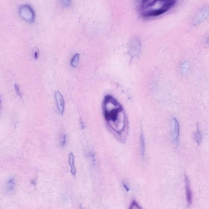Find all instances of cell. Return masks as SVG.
I'll return each mask as SVG.
<instances>
[{
  "mask_svg": "<svg viewBox=\"0 0 209 209\" xmlns=\"http://www.w3.org/2000/svg\"><path fill=\"white\" fill-rule=\"evenodd\" d=\"M103 112L107 124L115 134L121 139L127 134L128 122L122 107L110 95L105 96L103 102Z\"/></svg>",
  "mask_w": 209,
  "mask_h": 209,
  "instance_id": "obj_1",
  "label": "cell"
},
{
  "mask_svg": "<svg viewBox=\"0 0 209 209\" xmlns=\"http://www.w3.org/2000/svg\"><path fill=\"white\" fill-rule=\"evenodd\" d=\"M176 0H143V16L156 17L170 10L176 3Z\"/></svg>",
  "mask_w": 209,
  "mask_h": 209,
  "instance_id": "obj_2",
  "label": "cell"
},
{
  "mask_svg": "<svg viewBox=\"0 0 209 209\" xmlns=\"http://www.w3.org/2000/svg\"><path fill=\"white\" fill-rule=\"evenodd\" d=\"M18 13L20 17L25 22L28 23H34L36 18L35 13L33 8L28 4H24L19 6Z\"/></svg>",
  "mask_w": 209,
  "mask_h": 209,
  "instance_id": "obj_3",
  "label": "cell"
},
{
  "mask_svg": "<svg viewBox=\"0 0 209 209\" xmlns=\"http://www.w3.org/2000/svg\"><path fill=\"white\" fill-rule=\"evenodd\" d=\"M55 97L56 102H57L59 112L60 115H62L64 114V108H65V102H64V98L59 91H57L55 93Z\"/></svg>",
  "mask_w": 209,
  "mask_h": 209,
  "instance_id": "obj_4",
  "label": "cell"
},
{
  "mask_svg": "<svg viewBox=\"0 0 209 209\" xmlns=\"http://www.w3.org/2000/svg\"><path fill=\"white\" fill-rule=\"evenodd\" d=\"M185 181L186 194L187 204H188V206H190L192 203V196L191 187H190L189 179L187 175H185Z\"/></svg>",
  "mask_w": 209,
  "mask_h": 209,
  "instance_id": "obj_5",
  "label": "cell"
},
{
  "mask_svg": "<svg viewBox=\"0 0 209 209\" xmlns=\"http://www.w3.org/2000/svg\"><path fill=\"white\" fill-rule=\"evenodd\" d=\"M173 124L174 129L173 137L174 142L175 144H178L179 135V123L176 119L175 118L173 119Z\"/></svg>",
  "mask_w": 209,
  "mask_h": 209,
  "instance_id": "obj_6",
  "label": "cell"
},
{
  "mask_svg": "<svg viewBox=\"0 0 209 209\" xmlns=\"http://www.w3.org/2000/svg\"><path fill=\"white\" fill-rule=\"evenodd\" d=\"M74 155L72 153H71L69 155V163L71 167V172L73 175H75L76 174V169L75 167L74 164Z\"/></svg>",
  "mask_w": 209,
  "mask_h": 209,
  "instance_id": "obj_7",
  "label": "cell"
},
{
  "mask_svg": "<svg viewBox=\"0 0 209 209\" xmlns=\"http://www.w3.org/2000/svg\"><path fill=\"white\" fill-rule=\"evenodd\" d=\"M140 143L142 156L143 157H144L145 154V144L143 132H141L140 136Z\"/></svg>",
  "mask_w": 209,
  "mask_h": 209,
  "instance_id": "obj_8",
  "label": "cell"
},
{
  "mask_svg": "<svg viewBox=\"0 0 209 209\" xmlns=\"http://www.w3.org/2000/svg\"><path fill=\"white\" fill-rule=\"evenodd\" d=\"M80 54H76L74 56L71 61V65L73 67H76L78 64Z\"/></svg>",
  "mask_w": 209,
  "mask_h": 209,
  "instance_id": "obj_9",
  "label": "cell"
},
{
  "mask_svg": "<svg viewBox=\"0 0 209 209\" xmlns=\"http://www.w3.org/2000/svg\"><path fill=\"white\" fill-rule=\"evenodd\" d=\"M195 138L198 144H200L201 142V132L198 128L196 132L195 133Z\"/></svg>",
  "mask_w": 209,
  "mask_h": 209,
  "instance_id": "obj_10",
  "label": "cell"
},
{
  "mask_svg": "<svg viewBox=\"0 0 209 209\" xmlns=\"http://www.w3.org/2000/svg\"><path fill=\"white\" fill-rule=\"evenodd\" d=\"M129 208L130 209H132L134 208L141 209L142 208L139 204H138L137 202L134 200L132 202V203H131Z\"/></svg>",
  "mask_w": 209,
  "mask_h": 209,
  "instance_id": "obj_11",
  "label": "cell"
},
{
  "mask_svg": "<svg viewBox=\"0 0 209 209\" xmlns=\"http://www.w3.org/2000/svg\"><path fill=\"white\" fill-rule=\"evenodd\" d=\"M14 179H11L9 181L8 185V189L10 191H12L14 189Z\"/></svg>",
  "mask_w": 209,
  "mask_h": 209,
  "instance_id": "obj_12",
  "label": "cell"
},
{
  "mask_svg": "<svg viewBox=\"0 0 209 209\" xmlns=\"http://www.w3.org/2000/svg\"><path fill=\"white\" fill-rule=\"evenodd\" d=\"M39 54V51L38 48H34L33 49V55H34V59L36 61L38 59Z\"/></svg>",
  "mask_w": 209,
  "mask_h": 209,
  "instance_id": "obj_13",
  "label": "cell"
},
{
  "mask_svg": "<svg viewBox=\"0 0 209 209\" xmlns=\"http://www.w3.org/2000/svg\"><path fill=\"white\" fill-rule=\"evenodd\" d=\"M14 88L17 94L20 97L22 98V95L21 94V92H20L19 88H18V86L16 84H14Z\"/></svg>",
  "mask_w": 209,
  "mask_h": 209,
  "instance_id": "obj_14",
  "label": "cell"
},
{
  "mask_svg": "<svg viewBox=\"0 0 209 209\" xmlns=\"http://www.w3.org/2000/svg\"><path fill=\"white\" fill-rule=\"evenodd\" d=\"M61 3L65 7H68L70 3V0H61Z\"/></svg>",
  "mask_w": 209,
  "mask_h": 209,
  "instance_id": "obj_15",
  "label": "cell"
},
{
  "mask_svg": "<svg viewBox=\"0 0 209 209\" xmlns=\"http://www.w3.org/2000/svg\"><path fill=\"white\" fill-rule=\"evenodd\" d=\"M61 145H62L63 147L65 146V143H66V136L65 135H63L62 138H61Z\"/></svg>",
  "mask_w": 209,
  "mask_h": 209,
  "instance_id": "obj_16",
  "label": "cell"
},
{
  "mask_svg": "<svg viewBox=\"0 0 209 209\" xmlns=\"http://www.w3.org/2000/svg\"><path fill=\"white\" fill-rule=\"evenodd\" d=\"M123 185H124V187L126 190L127 191H129L130 189L129 188L128 186H127L126 184L124 182H123Z\"/></svg>",
  "mask_w": 209,
  "mask_h": 209,
  "instance_id": "obj_17",
  "label": "cell"
},
{
  "mask_svg": "<svg viewBox=\"0 0 209 209\" xmlns=\"http://www.w3.org/2000/svg\"><path fill=\"white\" fill-rule=\"evenodd\" d=\"M0 106H1V100H0Z\"/></svg>",
  "mask_w": 209,
  "mask_h": 209,
  "instance_id": "obj_18",
  "label": "cell"
}]
</instances>
